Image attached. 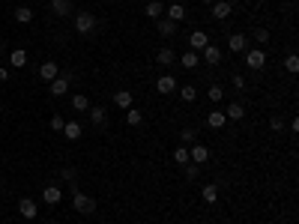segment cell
I'll return each instance as SVG.
<instances>
[{
  "mask_svg": "<svg viewBox=\"0 0 299 224\" xmlns=\"http://www.w3.org/2000/svg\"><path fill=\"white\" fill-rule=\"evenodd\" d=\"M72 209L81 212V215H93L96 212V200L87 197L84 192H78V185H72Z\"/></svg>",
  "mask_w": 299,
  "mask_h": 224,
  "instance_id": "obj_1",
  "label": "cell"
},
{
  "mask_svg": "<svg viewBox=\"0 0 299 224\" xmlns=\"http://www.w3.org/2000/svg\"><path fill=\"white\" fill-rule=\"evenodd\" d=\"M245 66L254 69V72L264 69V66H267V54H264V48H248V51H245Z\"/></svg>",
  "mask_w": 299,
  "mask_h": 224,
  "instance_id": "obj_2",
  "label": "cell"
},
{
  "mask_svg": "<svg viewBox=\"0 0 299 224\" xmlns=\"http://www.w3.org/2000/svg\"><path fill=\"white\" fill-rule=\"evenodd\" d=\"M72 18H75V30H78L81 36H87V33L96 27V18H93L90 12H75Z\"/></svg>",
  "mask_w": 299,
  "mask_h": 224,
  "instance_id": "obj_3",
  "label": "cell"
},
{
  "mask_svg": "<svg viewBox=\"0 0 299 224\" xmlns=\"http://www.w3.org/2000/svg\"><path fill=\"white\" fill-rule=\"evenodd\" d=\"M69 78H72L69 72H60L57 78H54V81L48 84V87H51L48 93H51V96H66V90H69Z\"/></svg>",
  "mask_w": 299,
  "mask_h": 224,
  "instance_id": "obj_4",
  "label": "cell"
},
{
  "mask_svg": "<svg viewBox=\"0 0 299 224\" xmlns=\"http://www.w3.org/2000/svg\"><path fill=\"white\" fill-rule=\"evenodd\" d=\"M228 48H231V54H242V51H248L245 33H231V36H228Z\"/></svg>",
  "mask_w": 299,
  "mask_h": 224,
  "instance_id": "obj_5",
  "label": "cell"
},
{
  "mask_svg": "<svg viewBox=\"0 0 299 224\" xmlns=\"http://www.w3.org/2000/svg\"><path fill=\"white\" fill-rule=\"evenodd\" d=\"M177 78L174 75H159V81H156V90L162 93V96H171V93H177Z\"/></svg>",
  "mask_w": 299,
  "mask_h": 224,
  "instance_id": "obj_6",
  "label": "cell"
},
{
  "mask_svg": "<svg viewBox=\"0 0 299 224\" xmlns=\"http://www.w3.org/2000/svg\"><path fill=\"white\" fill-rule=\"evenodd\" d=\"M18 212H21V218L33 221L36 215H39V206H36V200H30V197H21L18 200Z\"/></svg>",
  "mask_w": 299,
  "mask_h": 224,
  "instance_id": "obj_7",
  "label": "cell"
},
{
  "mask_svg": "<svg viewBox=\"0 0 299 224\" xmlns=\"http://www.w3.org/2000/svg\"><path fill=\"white\" fill-rule=\"evenodd\" d=\"M209 45V36L204 33V30H195L192 36H189V51H204Z\"/></svg>",
  "mask_w": 299,
  "mask_h": 224,
  "instance_id": "obj_8",
  "label": "cell"
},
{
  "mask_svg": "<svg viewBox=\"0 0 299 224\" xmlns=\"http://www.w3.org/2000/svg\"><path fill=\"white\" fill-rule=\"evenodd\" d=\"M57 75H60V66H57L54 60H48V63H42V66H39V78H42L45 84H51V81L57 78Z\"/></svg>",
  "mask_w": 299,
  "mask_h": 224,
  "instance_id": "obj_9",
  "label": "cell"
},
{
  "mask_svg": "<svg viewBox=\"0 0 299 224\" xmlns=\"http://www.w3.org/2000/svg\"><path fill=\"white\" fill-rule=\"evenodd\" d=\"M42 200H45L48 206H57V203L63 200V192H60V185H45V189H42Z\"/></svg>",
  "mask_w": 299,
  "mask_h": 224,
  "instance_id": "obj_10",
  "label": "cell"
},
{
  "mask_svg": "<svg viewBox=\"0 0 299 224\" xmlns=\"http://www.w3.org/2000/svg\"><path fill=\"white\" fill-rule=\"evenodd\" d=\"M207 126H209V129H215V132L228 126V117H224V111H218V108H215V111H209V114H207Z\"/></svg>",
  "mask_w": 299,
  "mask_h": 224,
  "instance_id": "obj_11",
  "label": "cell"
},
{
  "mask_svg": "<svg viewBox=\"0 0 299 224\" xmlns=\"http://www.w3.org/2000/svg\"><path fill=\"white\" fill-rule=\"evenodd\" d=\"M63 135H66V140H78V138L84 135V126H81L78 120H66V126H63Z\"/></svg>",
  "mask_w": 299,
  "mask_h": 224,
  "instance_id": "obj_12",
  "label": "cell"
},
{
  "mask_svg": "<svg viewBox=\"0 0 299 224\" xmlns=\"http://www.w3.org/2000/svg\"><path fill=\"white\" fill-rule=\"evenodd\" d=\"M189 159H192L195 165H204V162L209 159V149H207L204 143H192V146H189Z\"/></svg>",
  "mask_w": 299,
  "mask_h": 224,
  "instance_id": "obj_13",
  "label": "cell"
},
{
  "mask_svg": "<svg viewBox=\"0 0 299 224\" xmlns=\"http://www.w3.org/2000/svg\"><path fill=\"white\" fill-rule=\"evenodd\" d=\"M209 12H212V18H218V21H221V18H228V15L234 12V3H228V0H215Z\"/></svg>",
  "mask_w": 299,
  "mask_h": 224,
  "instance_id": "obj_14",
  "label": "cell"
},
{
  "mask_svg": "<svg viewBox=\"0 0 299 224\" xmlns=\"http://www.w3.org/2000/svg\"><path fill=\"white\" fill-rule=\"evenodd\" d=\"M156 27H159V36H162V39H171V36L177 33V24H174L171 18H165V15L156 21Z\"/></svg>",
  "mask_w": 299,
  "mask_h": 224,
  "instance_id": "obj_15",
  "label": "cell"
},
{
  "mask_svg": "<svg viewBox=\"0 0 299 224\" xmlns=\"http://www.w3.org/2000/svg\"><path fill=\"white\" fill-rule=\"evenodd\" d=\"M51 12H54L57 18L72 15V0H51Z\"/></svg>",
  "mask_w": 299,
  "mask_h": 224,
  "instance_id": "obj_16",
  "label": "cell"
},
{
  "mask_svg": "<svg viewBox=\"0 0 299 224\" xmlns=\"http://www.w3.org/2000/svg\"><path fill=\"white\" fill-rule=\"evenodd\" d=\"M165 18H171L174 24H179V21H185V6H182V3H171V6L165 9Z\"/></svg>",
  "mask_w": 299,
  "mask_h": 224,
  "instance_id": "obj_17",
  "label": "cell"
},
{
  "mask_svg": "<svg viewBox=\"0 0 299 224\" xmlns=\"http://www.w3.org/2000/svg\"><path fill=\"white\" fill-rule=\"evenodd\" d=\"M224 117H228V120H234V123H239V120L245 117V108H242L239 102H231L228 108H224Z\"/></svg>",
  "mask_w": 299,
  "mask_h": 224,
  "instance_id": "obj_18",
  "label": "cell"
},
{
  "mask_svg": "<svg viewBox=\"0 0 299 224\" xmlns=\"http://www.w3.org/2000/svg\"><path fill=\"white\" fill-rule=\"evenodd\" d=\"M204 60H207V63H209V66H218V63H221V48H218V45H212V42H209V45H207V48H204Z\"/></svg>",
  "mask_w": 299,
  "mask_h": 224,
  "instance_id": "obj_19",
  "label": "cell"
},
{
  "mask_svg": "<svg viewBox=\"0 0 299 224\" xmlns=\"http://www.w3.org/2000/svg\"><path fill=\"white\" fill-rule=\"evenodd\" d=\"M105 120H108V111H105V108H99V105H93V108H90V123L102 129V126H105Z\"/></svg>",
  "mask_w": 299,
  "mask_h": 224,
  "instance_id": "obj_20",
  "label": "cell"
},
{
  "mask_svg": "<svg viewBox=\"0 0 299 224\" xmlns=\"http://www.w3.org/2000/svg\"><path fill=\"white\" fill-rule=\"evenodd\" d=\"M114 105L123 108V111H129L132 108V90H117L114 93Z\"/></svg>",
  "mask_w": 299,
  "mask_h": 224,
  "instance_id": "obj_21",
  "label": "cell"
},
{
  "mask_svg": "<svg viewBox=\"0 0 299 224\" xmlns=\"http://www.w3.org/2000/svg\"><path fill=\"white\" fill-rule=\"evenodd\" d=\"M201 197H204L207 203H215V200H218V182H207L204 189H201Z\"/></svg>",
  "mask_w": 299,
  "mask_h": 224,
  "instance_id": "obj_22",
  "label": "cell"
},
{
  "mask_svg": "<svg viewBox=\"0 0 299 224\" xmlns=\"http://www.w3.org/2000/svg\"><path fill=\"white\" fill-rule=\"evenodd\" d=\"M144 12H147V18H156V21H159V18L165 15V6H162V0H150Z\"/></svg>",
  "mask_w": 299,
  "mask_h": 224,
  "instance_id": "obj_23",
  "label": "cell"
},
{
  "mask_svg": "<svg viewBox=\"0 0 299 224\" xmlns=\"http://www.w3.org/2000/svg\"><path fill=\"white\" fill-rule=\"evenodd\" d=\"M198 51H182V57H179V63H182V69H198Z\"/></svg>",
  "mask_w": 299,
  "mask_h": 224,
  "instance_id": "obj_24",
  "label": "cell"
},
{
  "mask_svg": "<svg viewBox=\"0 0 299 224\" xmlns=\"http://www.w3.org/2000/svg\"><path fill=\"white\" fill-rule=\"evenodd\" d=\"M72 108L84 114V111H90V99H87L84 93H75V96H72Z\"/></svg>",
  "mask_w": 299,
  "mask_h": 224,
  "instance_id": "obj_25",
  "label": "cell"
},
{
  "mask_svg": "<svg viewBox=\"0 0 299 224\" xmlns=\"http://www.w3.org/2000/svg\"><path fill=\"white\" fill-rule=\"evenodd\" d=\"M177 93H179V99H182V102H195V99H198V90H195L192 84H182V87H177Z\"/></svg>",
  "mask_w": 299,
  "mask_h": 224,
  "instance_id": "obj_26",
  "label": "cell"
},
{
  "mask_svg": "<svg viewBox=\"0 0 299 224\" xmlns=\"http://www.w3.org/2000/svg\"><path fill=\"white\" fill-rule=\"evenodd\" d=\"M15 21H18V24H30V21H33V9H30V6H18V9H15Z\"/></svg>",
  "mask_w": 299,
  "mask_h": 224,
  "instance_id": "obj_27",
  "label": "cell"
},
{
  "mask_svg": "<svg viewBox=\"0 0 299 224\" xmlns=\"http://www.w3.org/2000/svg\"><path fill=\"white\" fill-rule=\"evenodd\" d=\"M27 63V51H21V48H15L12 54H9V66H15V69H21Z\"/></svg>",
  "mask_w": 299,
  "mask_h": 224,
  "instance_id": "obj_28",
  "label": "cell"
},
{
  "mask_svg": "<svg viewBox=\"0 0 299 224\" xmlns=\"http://www.w3.org/2000/svg\"><path fill=\"white\" fill-rule=\"evenodd\" d=\"M174 162H177V165H189V162H192V159H189V146H185V143L174 149Z\"/></svg>",
  "mask_w": 299,
  "mask_h": 224,
  "instance_id": "obj_29",
  "label": "cell"
},
{
  "mask_svg": "<svg viewBox=\"0 0 299 224\" xmlns=\"http://www.w3.org/2000/svg\"><path fill=\"white\" fill-rule=\"evenodd\" d=\"M156 60H159V66H171V63L177 60V54H174L171 48H162V51L156 54Z\"/></svg>",
  "mask_w": 299,
  "mask_h": 224,
  "instance_id": "obj_30",
  "label": "cell"
},
{
  "mask_svg": "<svg viewBox=\"0 0 299 224\" xmlns=\"http://www.w3.org/2000/svg\"><path fill=\"white\" fill-rule=\"evenodd\" d=\"M126 123H129V126H141V123H144V114H141L138 108H129V111H126Z\"/></svg>",
  "mask_w": 299,
  "mask_h": 224,
  "instance_id": "obj_31",
  "label": "cell"
},
{
  "mask_svg": "<svg viewBox=\"0 0 299 224\" xmlns=\"http://www.w3.org/2000/svg\"><path fill=\"white\" fill-rule=\"evenodd\" d=\"M284 69H287L290 75H296V72H299V57H296V54H287V60H284Z\"/></svg>",
  "mask_w": 299,
  "mask_h": 224,
  "instance_id": "obj_32",
  "label": "cell"
},
{
  "mask_svg": "<svg viewBox=\"0 0 299 224\" xmlns=\"http://www.w3.org/2000/svg\"><path fill=\"white\" fill-rule=\"evenodd\" d=\"M254 42H257V45L269 42V30H267V27H257V30H254Z\"/></svg>",
  "mask_w": 299,
  "mask_h": 224,
  "instance_id": "obj_33",
  "label": "cell"
},
{
  "mask_svg": "<svg viewBox=\"0 0 299 224\" xmlns=\"http://www.w3.org/2000/svg\"><path fill=\"white\" fill-rule=\"evenodd\" d=\"M182 168H185V179H198V173H201V165L189 162V165H182Z\"/></svg>",
  "mask_w": 299,
  "mask_h": 224,
  "instance_id": "obj_34",
  "label": "cell"
},
{
  "mask_svg": "<svg viewBox=\"0 0 299 224\" xmlns=\"http://www.w3.org/2000/svg\"><path fill=\"white\" fill-rule=\"evenodd\" d=\"M221 99H224V90H221L218 84H212V87H209V102H221Z\"/></svg>",
  "mask_w": 299,
  "mask_h": 224,
  "instance_id": "obj_35",
  "label": "cell"
},
{
  "mask_svg": "<svg viewBox=\"0 0 299 224\" xmlns=\"http://www.w3.org/2000/svg\"><path fill=\"white\" fill-rule=\"evenodd\" d=\"M63 126H66V120H63L60 114H54V117H51V129H54V132H63Z\"/></svg>",
  "mask_w": 299,
  "mask_h": 224,
  "instance_id": "obj_36",
  "label": "cell"
},
{
  "mask_svg": "<svg viewBox=\"0 0 299 224\" xmlns=\"http://www.w3.org/2000/svg\"><path fill=\"white\" fill-rule=\"evenodd\" d=\"M179 138H182V143H189V146H192V143H195V129H182Z\"/></svg>",
  "mask_w": 299,
  "mask_h": 224,
  "instance_id": "obj_37",
  "label": "cell"
},
{
  "mask_svg": "<svg viewBox=\"0 0 299 224\" xmlns=\"http://www.w3.org/2000/svg\"><path fill=\"white\" fill-rule=\"evenodd\" d=\"M60 176H63L66 182H75V176H78V173H75V168H63V170H60Z\"/></svg>",
  "mask_w": 299,
  "mask_h": 224,
  "instance_id": "obj_38",
  "label": "cell"
},
{
  "mask_svg": "<svg viewBox=\"0 0 299 224\" xmlns=\"http://www.w3.org/2000/svg\"><path fill=\"white\" fill-rule=\"evenodd\" d=\"M281 126H284L281 117H269V129H272V132H281Z\"/></svg>",
  "mask_w": 299,
  "mask_h": 224,
  "instance_id": "obj_39",
  "label": "cell"
},
{
  "mask_svg": "<svg viewBox=\"0 0 299 224\" xmlns=\"http://www.w3.org/2000/svg\"><path fill=\"white\" fill-rule=\"evenodd\" d=\"M231 81H234V87H237V90H242V87H245V78H242V75H234Z\"/></svg>",
  "mask_w": 299,
  "mask_h": 224,
  "instance_id": "obj_40",
  "label": "cell"
},
{
  "mask_svg": "<svg viewBox=\"0 0 299 224\" xmlns=\"http://www.w3.org/2000/svg\"><path fill=\"white\" fill-rule=\"evenodd\" d=\"M6 81H9V69L0 66V84H6Z\"/></svg>",
  "mask_w": 299,
  "mask_h": 224,
  "instance_id": "obj_41",
  "label": "cell"
},
{
  "mask_svg": "<svg viewBox=\"0 0 299 224\" xmlns=\"http://www.w3.org/2000/svg\"><path fill=\"white\" fill-rule=\"evenodd\" d=\"M201 3H204V6H212V3H215V0H201Z\"/></svg>",
  "mask_w": 299,
  "mask_h": 224,
  "instance_id": "obj_42",
  "label": "cell"
},
{
  "mask_svg": "<svg viewBox=\"0 0 299 224\" xmlns=\"http://www.w3.org/2000/svg\"><path fill=\"white\" fill-rule=\"evenodd\" d=\"M48 224H57V221H48Z\"/></svg>",
  "mask_w": 299,
  "mask_h": 224,
  "instance_id": "obj_43",
  "label": "cell"
},
{
  "mask_svg": "<svg viewBox=\"0 0 299 224\" xmlns=\"http://www.w3.org/2000/svg\"><path fill=\"white\" fill-rule=\"evenodd\" d=\"M0 182H3V176H0Z\"/></svg>",
  "mask_w": 299,
  "mask_h": 224,
  "instance_id": "obj_44",
  "label": "cell"
}]
</instances>
